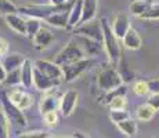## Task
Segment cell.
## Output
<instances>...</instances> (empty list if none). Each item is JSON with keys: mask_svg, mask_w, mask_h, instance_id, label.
<instances>
[{"mask_svg": "<svg viewBox=\"0 0 159 138\" xmlns=\"http://www.w3.org/2000/svg\"><path fill=\"white\" fill-rule=\"evenodd\" d=\"M33 70H35V65H32L29 60H25L21 66V80H22V86L25 88H30L33 84Z\"/></svg>", "mask_w": 159, "mask_h": 138, "instance_id": "obj_15", "label": "cell"}, {"mask_svg": "<svg viewBox=\"0 0 159 138\" xmlns=\"http://www.w3.org/2000/svg\"><path fill=\"white\" fill-rule=\"evenodd\" d=\"M0 102L3 106V112L6 113L8 119L13 122L14 124H17L18 127H25L26 126V119L22 113V109H20L17 105L10 100V97L6 93H0Z\"/></svg>", "mask_w": 159, "mask_h": 138, "instance_id": "obj_4", "label": "cell"}, {"mask_svg": "<svg viewBox=\"0 0 159 138\" xmlns=\"http://www.w3.org/2000/svg\"><path fill=\"white\" fill-rule=\"evenodd\" d=\"M133 91L136 96L139 97H143V96H147L149 93V86H148V82L145 80H139L134 83L133 86Z\"/></svg>", "mask_w": 159, "mask_h": 138, "instance_id": "obj_30", "label": "cell"}, {"mask_svg": "<svg viewBox=\"0 0 159 138\" xmlns=\"http://www.w3.org/2000/svg\"><path fill=\"white\" fill-rule=\"evenodd\" d=\"M122 42H123L125 47L129 48V50H139L143 46V39H141V36H140V33L131 26L126 32L125 38L122 39Z\"/></svg>", "mask_w": 159, "mask_h": 138, "instance_id": "obj_12", "label": "cell"}, {"mask_svg": "<svg viewBox=\"0 0 159 138\" xmlns=\"http://www.w3.org/2000/svg\"><path fill=\"white\" fill-rule=\"evenodd\" d=\"M78 98H79V93L76 90H68L61 97L60 109L64 118H68L75 112V108L78 105Z\"/></svg>", "mask_w": 159, "mask_h": 138, "instance_id": "obj_8", "label": "cell"}, {"mask_svg": "<svg viewBox=\"0 0 159 138\" xmlns=\"http://www.w3.org/2000/svg\"><path fill=\"white\" fill-rule=\"evenodd\" d=\"M33 104V97L30 96V94H24V97H22V100H21V102L18 104V108L20 109H28L30 105Z\"/></svg>", "mask_w": 159, "mask_h": 138, "instance_id": "obj_35", "label": "cell"}, {"mask_svg": "<svg viewBox=\"0 0 159 138\" xmlns=\"http://www.w3.org/2000/svg\"><path fill=\"white\" fill-rule=\"evenodd\" d=\"M7 70H6V68L3 66V64H0V83H4L6 78H7Z\"/></svg>", "mask_w": 159, "mask_h": 138, "instance_id": "obj_38", "label": "cell"}, {"mask_svg": "<svg viewBox=\"0 0 159 138\" xmlns=\"http://www.w3.org/2000/svg\"><path fill=\"white\" fill-rule=\"evenodd\" d=\"M40 21L42 20L33 18V17H29L28 20H26V36H28V38H33V36L39 32V29L42 28Z\"/></svg>", "mask_w": 159, "mask_h": 138, "instance_id": "obj_24", "label": "cell"}, {"mask_svg": "<svg viewBox=\"0 0 159 138\" xmlns=\"http://www.w3.org/2000/svg\"><path fill=\"white\" fill-rule=\"evenodd\" d=\"M68 20H69V11H60V13H54L48 15L44 21L50 24L51 26L64 29V28L68 26Z\"/></svg>", "mask_w": 159, "mask_h": 138, "instance_id": "obj_16", "label": "cell"}, {"mask_svg": "<svg viewBox=\"0 0 159 138\" xmlns=\"http://www.w3.org/2000/svg\"><path fill=\"white\" fill-rule=\"evenodd\" d=\"M116 126H118L119 130L127 137H134L137 133V123H136V120H133L131 118L120 122V123H118Z\"/></svg>", "mask_w": 159, "mask_h": 138, "instance_id": "obj_22", "label": "cell"}, {"mask_svg": "<svg viewBox=\"0 0 159 138\" xmlns=\"http://www.w3.org/2000/svg\"><path fill=\"white\" fill-rule=\"evenodd\" d=\"M82 17H83V0H75L71 11H69L68 26L76 28L78 25H80Z\"/></svg>", "mask_w": 159, "mask_h": 138, "instance_id": "obj_14", "label": "cell"}, {"mask_svg": "<svg viewBox=\"0 0 159 138\" xmlns=\"http://www.w3.org/2000/svg\"><path fill=\"white\" fill-rule=\"evenodd\" d=\"M75 32L78 35L83 36V38L91 39V40H96L102 43V25H101V20H91L87 22H83L80 25H78L75 28Z\"/></svg>", "mask_w": 159, "mask_h": 138, "instance_id": "obj_5", "label": "cell"}, {"mask_svg": "<svg viewBox=\"0 0 159 138\" xmlns=\"http://www.w3.org/2000/svg\"><path fill=\"white\" fill-rule=\"evenodd\" d=\"M7 47H8L7 42H6L3 38H0V55H3L6 51H7Z\"/></svg>", "mask_w": 159, "mask_h": 138, "instance_id": "obj_39", "label": "cell"}, {"mask_svg": "<svg viewBox=\"0 0 159 138\" xmlns=\"http://www.w3.org/2000/svg\"><path fill=\"white\" fill-rule=\"evenodd\" d=\"M101 25H102V47L105 48V53L108 55L109 62L112 65H116L122 58L120 40L116 38V35L112 30V26L109 25L107 18H101Z\"/></svg>", "mask_w": 159, "mask_h": 138, "instance_id": "obj_1", "label": "cell"}, {"mask_svg": "<svg viewBox=\"0 0 159 138\" xmlns=\"http://www.w3.org/2000/svg\"><path fill=\"white\" fill-rule=\"evenodd\" d=\"M32 39H33V46H35V48L42 50V48H46L51 43V40H53V33H51L50 29L42 26L40 29H39V32L36 33Z\"/></svg>", "mask_w": 159, "mask_h": 138, "instance_id": "obj_13", "label": "cell"}, {"mask_svg": "<svg viewBox=\"0 0 159 138\" xmlns=\"http://www.w3.org/2000/svg\"><path fill=\"white\" fill-rule=\"evenodd\" d=\"M157 113V109L154 106H151L148 102L143 104V105H139L136 109V116L139 120L141 122H149Z\"/></svg>", "mask_w": 159, "mask_h": 138, "instance_id": "obj_20", "label": "cell"}, {"mask_svg": "<svg viewBox=\"0 0 159 138\" xmlns=\"http://www.w3.org/2000/svg\"><path fill=\"white\" fill-rule=\"evenodd\" d=\"M97 84L98 88L104 93H108L111 90H115L119 86L123 84L120 75H119L118 69H115L114 66H104V68L98 72L97 76Z\"/></svg>", "mask_w": 159, "mask_h": 138, "instance_id": "obj_2", "label": "cell"}, {"mask_svg": "<svg viewBox=\"0 0 159 138\" xmlns=\"http://www.w3.org/2000/svg\"><path fill=\"white\" fill-rule=\"evenodd\" d=\"M83 58H84V50L82 48V46L78 44V42L71 40L58 53L54 62L58 64L60 66H65L69 65V64L78 62V61L83 60Z\"/></svg>", "mask_w": 159, "mask_h": 138, "instance_id": "obj_3", "label": "cell"}, {"mask_svg": "<svg viewBox=\"0 0 159 138\" xmlns=\"http://www.w3.org/2000/svg\"><path fill=\"white\" fill-rule=\"evenodd\" d=\"M6 21H7V25L10 26L14 32L26 36V20L25 18H22L17 13H11V14L6 15Z\"/></svg>", "mask_w": 159, "mask_h": 138, "instance_id": "obj_11", "label": "cell"}, {"mask_svg": "<svg viewBox=\"0 0 159 138\" xmlns=\"http://www.w3.org/2000/svg\"><path fill=\"white\" fill-rule=\"evenodd\" d=\"M73 137H75V138H89L87 136H84L83 133H80V131H76V133L73 134Z\"/></svg>", "mask_w": 159, "mask_h": 138, "instance_id": "obj_41", "label": "cell"}, {"mask_svg": "<svg viewBox=\"0 0 159 138\" xmlns=\"http://www.w3.org/2000/svg\"><path fill=\"white\" fill-rule=\"evenodd\" d=\"M148 86H149V93H152V94L159 93V78L148 80Z\"/></svg>", "mask_w": 159, "mask_h": 138, "instance_id": "obj_36", "label": "cell"}, {"mask_svg": "<svg viewBox=\"0 0 159 138\" xmlns=\"http://www.w3.org/2000/svg\"><path fill=\"white\" fill-rule=\"evenodd\" d=\"M43 118H44L46 124L50 126V127H54V126H57V123H58L57 110H53V112H47V113H44Z\"/></svg>", "mask_w": 159, "mask_h": 138, "instance_id": "obj_34", "label": "cell"}, {"mask_svg": "<svg viewBox=\"0 0 159 138\" xmlns=\"http://www.w3.org/2000/svg\"><path fill=\"white\" fill-rule=\"evenodd\" d=\"M10 137V119L4 112H0V138Z\"/></svg>", "mask_w": 159, "mask_h": 138, "instance_id": "obj_26", "label": "cell"}, {"mask_svg": "<svg viewBox=\"0 0 159 138\" xmlns=\"http://www.w3.org/2000/svg\"><path fill=\"white\" fill-rule=\"evenodd\" d=\"M50 2H51V4L58 6V4H64V3L68 2V0H50Z\"/></svg>", "mask_w": 159, "mask_h": 138, "instance_id": "obj_40", "label": "cell"}, {"mask_svg": "<svg viewBox=\"0 0 159 138\" xmlns=\"http://www.w3.org/2000/svg\"><path fill=\"white\" fill-rule=\"evenodd\" d=\"M154 0H134L133 3H130L129 10L133 15H137V17H141L143 14L154 4Z\"/></svg>", "mask_w": 159, "mask_h": 138, "instance_id": "obj_21", "label": "cell"}, {"mask_svg": "<svg viewBox=\"0 0 159 138\" xmlns=\"http://www.w3.org/2000/svg\"><path fill=\"white\" fill-rule=\"evenodd\" d=\"M140 18L141 20H148V21L159 20V3H154Z\"/></svg>", "mask_w": 159, "mask_h": 138, "instance_id": "obj_29", "label": "cell"}, {"mask_svg": "<svg viewBox=\"0 0 159 138\" xmlns=\"http://www.w3.org/2000/svg\"><path fill=\"white\" fill-rule=\"evenodd\" d=\"M48 138H75V137H48Z\"/></svg>", "mask_w": 159, "mask_h": 138, "instance_id": "obj_42", "label": "cell"}, {"mask_svg": "<svg viewBox=\"0 0 159 138\" xmlns=\"http://www.w3.org/2000/svg\"><path fill=\"white\" fill-rule=\"evenodd\" d=\"M47 131H42V130H36V131H26L18 136V138H48Z\"/></svg>", "mask_w": 159, "mask_h": 138, "instance_id": "obj_33", "label": "cell"}, {"mask_svg": "<svg viewBox=\"0 0 159 138\" xmlns=\"http://www.w3.org/2000/svg\"><path fill=\"white\" fill-rule=\"evenodd\" d=\"M147 102H148L151 106H154L157 110H159V93L151 94V97L147 100Z\"/></svg>", "mask_w": 159, "mask_h": 138, "instance_id": "obj_37", "label": "cell"}, {"mask_svg": "<svg viewBox=\"0 0 159 138\" xmlns=\"http://www.w3.org/2000/svg\"><path fill=\"white\" fill-rule=\"evenodd\" d=\"M26 58H24L21 54L18 53H14V54H8L7 57L3 60V66L6 68L7 72H11V70H15V69H20L22 66L24 61Z\"/></svg>", "mask_w": 159, "mask_h": 138, "instance_id": "obj_18", "label": "cell"}, {"mask_svg": "<svg viewBox=\"0 0 159 138\" xmlns=\"http://www.w3.org/2000/svg\"><path fill=\"white\" fill-rule=\"evenodd\" d=\"M18 8L14 3H11L10 0H0V14H11V13H17Z\"/></svg>", "mask_w": 159, "mask_h": 138, "instance_id": "obj_31", "label": "cell"}, {"mask_svg": "<svg viewBox=\"0 0 159 138\" xmlns=\"http://www.w3.org/2000/svg\"><path fill=\"white\" fill-rule=\"evenodd\" d=\"M129 29H130V21H129L127 14H125V13L116 14L114 22H112V30H114V33L116 35V38L119 40H122Z\"/></svg>", "mask_w": 159, "mask_h": 138, "instance_id": "obj_9", "label": "cell"}, {"mask_svg": "<svg viewBox=\"0 0 159 138\" xmlns=\"http://www.w3.org/2000/svg\"><path fill=\"white\" fill-rule=\"evenodd\" d=\"M35 68L39 69L42 73H44L47 78L53 79V80H56L58 83L64 80V70L56 62L46 61V60H39L35 62Z\"/></svg>", "mask_w": 159, "mask_h": 138, "instance_id": "obj_6", "label": "cell"}, {"mask_svg": "<svg viewBox=\"0 0 159 138\" xmlns=\"http://www.w3.org/2000/svg\"><path fill=\"white\" fill-rule=\"evenodd\" d=\"M126 91H127V88H126V86H125V84L119 86V87H118V88H115V90H111V91H108V93H105V96H104V101H102V102L108 105V104L111 102V101L114 100L115 97L126 96Z\"/></svg>", "mask_w": 159, "mask_h": 138, "instance_id": "obj_25", "label": "cell"}, {"mask_svg": "<svg viewBox=\"0 0 159 138\" xmlns=\"http://www.w3.org/2000/svg\"><path fill=\"white\" fill-rule=\"evenodd\" d=\"M126 104L127 102H126L125 96H120V97H115L108 105H109V109L111 110H120V109L126 108Z\"/></svg>", "mask_w": 159, "mask_h": 138, "instance_id": "obj_32", "label": "cell"}, {"mask_svg": "<svg viewBox=\"0 0 159 138\" xmlns=\"http://www.w3.org/2000/svg\"><path fill=\"white\" fill-rule=\"evenodd\" d=\"M97 8H98V0H83V17L80 24L94 20Z\"/></svg>", "mask_w": 159, "mask_h": 138, "instance_id": "obj_19", "label": "cell"}, {"mask_svg": "<svg viewBox=\"0 0 159 138\" xmlns=\"http://www.w3.org/2000/svg\"><path fill=\"white\" fill-rule=\"evenodd\" d=\"M90 65H91V61L83 58V60L78 61V62L61 66L64 70V82H73L75 79H78L82 73L86 72V70L90 68Z\"/></svg>", "mask_w": 159, "mask_h": 138, "instance_id": "obj_7", "label": "cell"}, {"mask_svg": "<svg viewBox=\"0 0 159 138\" xmlns=\"http://www.w3.org/2000/svg\"><path fill=\"white\" fill-rule=\"evenodd\" d=\"M56 84H58V82L53 80V79H50V78H47L44 73H42L39 69L35 68V70H33V86H35L39 91L47 93V91L51 90Z\"/></svg>", "mask_w": 159, "mask_h": 138, "instance_id": "obj_10", "label": "cell"}, {"mask_svg": "<svg viewBox=\"0 0 159 138\" xmlns=\"http://www.w3.org/2000/svg\"><path fill=\"white\" fill-rule=\"evenodd\" d=\"M20 83H22V80H21V68L11 70V72L7 73V78H6V80H4L6 86H10L11 87V86H17V84H20Z\"/></svg>", "mask_w": 159, "mask_h": 138, "instance_id": "obj_27", "label": "cell"}, {"mask_svg": "<svg viewBox=\"0 0 159 138\" xmlns=\"http://www.w3.org/2000/svg\"><path fill=\"white\" fill-rule=\"evenodd\" d=\"M118 65H119L118 72H119V75H120L122 80H123L125 83L133 80V79H134V73H133V70L129 68V65H127V62H126V60H125V58H120V61L118 62Z\"/></svg>", "mask_w": 159, "mask_h": 138, "instance_id": "obj_23", "label": "cell"}, {"mask_svg": "<svg viewBox=\"0 0 159 138\" xmlns=\"http://www.w3.org/2000/svg\"><path fill=\"white\" fill-rule=\"evenodd\" d=\"M61 104V100H58L56 96H51V94H46V96L42 98L40 101V113L44 115L47 112H53V110H57V108L60 106Z\"/></svg>", "mask_w": 159, "mask_h": 138, "instance_id": "obj_17", "label": "cell"}, {"mask_svg": "<svg viewBox=\"0 0 159 138\" xmlns=\"http://www.w3.org/2000/svg\"><path fill=\"white\" fill-rule=\"evenodd\" d=\"M129 118H130L129 112H127V110H125V109H120V110H111V112H109V119H111V122H112L114 124L120 123V122L126 120V119H129Z\"/></svg>", "mask_w": 159, "mask_h": 138, "instance_id": "obj_28", "label": "cell"}]
</instances>
